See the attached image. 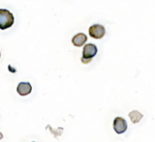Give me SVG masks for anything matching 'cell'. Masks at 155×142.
I'll return each instance as SVG.
<instances>
[{"instance_id": "9", "label": "cell", "mask_w": 155, "mask_h": 142, "mask_svg": "<svg viewBox=\"0 0 155 142\" xmlns=\"http://www.w3.org/2000/svg\"><path fill=\"white\" fill-rule=\"evenodd\" d=\"M0 57H1V53H0Z\"/></svg>"}, {"instance_id": "4", "label": "cell", "mask_w": 155, "mask_h": 142, "mask_svg": "<svg viewBox=\"0 0 155 142\" xmlns=\"http://www.w3.org/2000/svg\"><path fill=\"white\" fill-rule=\"evenodd\" d=\"M114 130L117 134H122L127 130V122L124 118L117 117L114 121Z\"/></svg>"}, {"instance_id": "7", "label": "cell", "mask_w": 155, "mask_h": 142, "mask_svg": "<svg viewBox=\"0 0 155 142\" xmlns=\"http://www.w3.org/2000/svg\"><path fill=\"white\" fill-rule=\"evenodd\" d=\"M129 117H130L132 122L136 124V123H138L143 119V115L141 112H139L138 111H131L129 113Z\"/></svg>"}, {"instance_id": "2", "label": "cell", "mask_w": 155, "mask_h": 142, "mask_svg": "<svg viewBox=\"0 0 155 142\" xmlns=\"http://www.w3.org/2000/svg\"><path fill=\"white\" fill-rule=\"evenodd\" d=\"M96 53H97V47H96V45L93 44H87L84 47L83 57H82L81 61L83 62V63H88L96 55Z\"/></svg>"}, {"instance_id": "10", "label": "cell", "mask_w": 155, "mask_h": 142, "mask_svg": "<svg viewBox=\"0 0 155 142\" xmlns=\"http://www.w3.org/2000/svg\"><path fill=\"white\" fill-rule=\"evenodd\" d=\"M34 142H35V141H34Z\"/></svg>"}, {"instance_id": "6", "label": "cell", "mask_w": 155, "mask_h": 142, "mask_svg": "<svg viewBox=\"0 0 155 142\" xmlns=\"http://www.w3.org/2000/svg\"><path fill=\"white\" fill-rule=\"evenodd\" d=\"M86 41H87V36L84 34H83V33H80V34H75L73 37V39H72L73 44L75 45V46H78V47L82 46Z\"/></svg>"}, {"instance_id": "8", "label": "cell", "mask_w": 155, "mask_h": 142, "mask_svg": "<svg viewBox=\"0 0 155 142\" xmlns=\"http://www.w3.org/2000/svg\"><path fill=\"white\" fill-rule=\"evenodd\" d=\"M2 139H3V134L0 132V140H2Z\"/></svg>"}, {"instance_id": "1", "label": "cell", "mask_w": 155, "mask_h": 142, "mask_svg": "<svg viewBox=\"0 0 155 142\" xmlns=\"http://www.w3.org/2000/svg\"><path fill=\"white\" fill-rule=\"evenodd\" d=\"M15 18L12 13L6 9H0V29L5 30L14 24Z\"/></svg>"}, {"instance_id": "3", "label": "cell", "mask_w": 155, "mask_h": 142, "mask_svg": "<svg viewBox=\"0 0 155 142\" xmlns=\"http://www.w3.org/2000/svg\"><path fill=\"white\" fill-rule=\"evenodd\" d=\"M89 34L95 39H101L105 34V28L102 24H93L89 28Z\"/></svg>"}, {"instance_id": "5", "label": "cell", "mask_w": 155, "mask_h": 142, "mask_svg": "<svg viewBox=\"0 0 155 142\" xmlns=\"http://www.w3.org/2000/svg\"><path fill=\"white\" fill-rule=\"evenodd\" d=\"M16 91L19 95L21 96H26L32 92V86L29 82H20L16 88Z\"/></svg>"}]
</instances>
